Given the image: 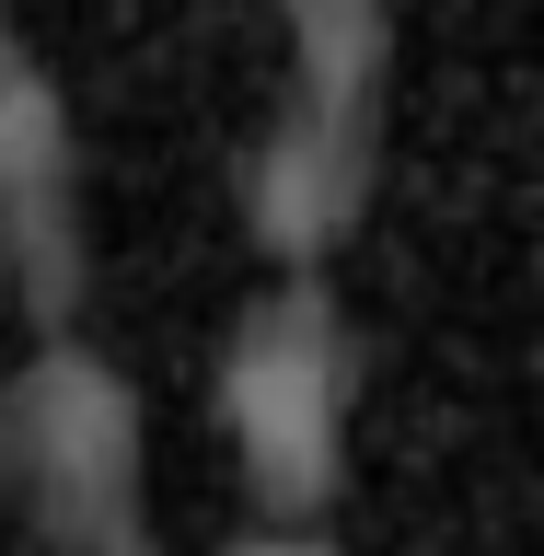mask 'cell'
<instances>
[{
    "label": "cell",
    "instance_id": "4",
    "mask_svg": "<svg viewBox=\"0 0 544 556\" xmlns=\"http://www.w3.org/2000/svg\"><path fill=\"white\" fill-rule=\"evenodd\" d=\"M359 198H371V139L313 128L302 104L243 151V232L267 243L290 278H313L325 255H337V232L359 220Z\"/></svg>",
    "mask_w": 544,
    "mask_h": 556
},
{
    "label": "cell",
    "instance_id": "3",
    "mask_svg": "<svg viewBox=\"0 0 544 556\" xmlns=\"http://www.w3.org/2000/svg\"><path fill=\"white\" fill-rule=\"evenodd\" d=\"M81 151H69L59 81L35 70V47L0 24V255L24 278V302L47 337L81 325Z\"/></svg>",
    "mask_w": 544,
    "mask_h": 556
},
{
    "label": "cell",
    "instance_id": "5",
    "mask_svg": "<svg viewBox=\"0 0 544 556\" xmlns=\"http://www.w3.org/2000/svg\"><path fill=\"white\" fill-rule=\"evenodd\" d=\"M382 93V0H290V104L337 139H371Z\"/></svg>",
    "mask_w": 544,
    "mask_h": 556
},
{
    "label": "cell",
    "instance_id": "2",
    "mask_svg": "<svg viewBox=\"0 0 544 556\" xmlns=\"http://www.w3.org/2000/svg\"><path fill=\"white\" fill-rule=\"evenodd\" d=\"M0 452H12V486L35 498L59 556H151L139 545V406L81 325L35 337V359L12 371Z\"/></svg>",
    "mask_w": 544,
    "mask_h": 556
},
{
    "label": "cell",
    "instance_id": "6",
    "mask_svg": "<svg viewBox=\"0 0 544 556\" xmlns=\"http://www.w3.org/2000/svg\"><path fill=\"white\" fill-rule=\"evenodd\" d=\"M220 556H337V545H325V533H290V521H243Z\"/></svg>",
    "mask_w": 544,
    "mask_h": 556
},
{
    "label": "cell",
    "instance_id": "1",
    "mask_svg": "<svg viewBox=\"0 0 544 556\" xmlns=\"http://www.w3.org/2000/svg\"><path fill=\"white\" fill-rule=\"evenodd\" d=\"M220 417H232L255 521L313 533L337 498V441H347V337H337L325 278H278L243 302L232 348H220Z\"/></svg>",
    "mask_w": 544,
    "mask_h": 556
}]
</instances>
